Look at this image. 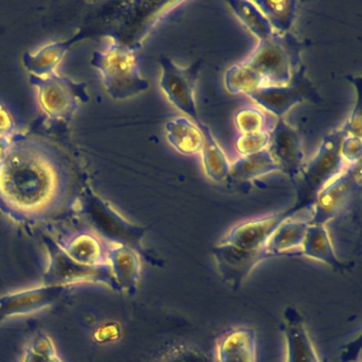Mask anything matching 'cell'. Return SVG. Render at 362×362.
<instances>
[{
    "instance_id": "1",
    "label": "cell",
    "mask_w": 362,
    "mask_h": 362,
    "mask_svg": "<svg viewBox=\"0 0 362 362\" xmlns=\"http://www.w3.org/2000/svg\"><path fill=\"white\" fill-rule=\"evenodd\" d=\"M84 183L54 139L16 132L0 158V213L27 228L58 221L76 214Z\"/></svg>"
},
{
    "instance_id": "2",
    "label": "cell",
    "mask_w": 362,
    "mask_h": 362,
    "mask_svg": "<svg viewBox=\"0 0 362 362\" xmlns=\"http://www.w3.org/2000/svg\"><path fill=\"white\" fill-rule=\"evenodd\" d=\"M76 213L86 221L88 230L105 243L126 245L146 256L143 240L148 228L127 220L111 203L97 194L88 182L82 186Z\"/></svg>"
},
{
    "instance_id": "3",
    "label": "cell",
    "mask_w": 362,
    "mask_h": 362,
    "mask_svg": "<svg viewBox=\"0 0 362 362\" xmlns=\"http://www.w3.org/2000/svg\"><path fill=\"white\" fill-rule=\"evenodd\" d=\"M90 65L100 73L107 95L114 100H127L149 90V82L139 71L136 52L112 37L107 45L93 54Z\"/></svg>"
},
{
    "instance_id": "4",
    "label": "cell",
    "mask_w": 362,
    "mask_h": 362,
    "mask_svg": "<svg viewBox=\"0 0 362 362\" xmlns=\"http://www.w3.org/2000/svg\"><path fill=\"white\" fill-rule=\"evenodd\" d=\"M303 45L291 33H274L259 41L243 64L255 71L264 80V86H281L289 83L300 69Z\"/></svg>"
},
{
    "instance_id": "5",
    "label": "cell",
    "mask_w": 362,
    "mask_h": 362,
    "mask_svg": "<svg viewBox=\"0 0 362 362\" xmlns=\"http://www.w3.org/2000/svg\"><path fill=\"white\" fill-rule=\"evenodd\" d=\"M343 137L340 130L326 135L313 160L304 164L298 182V200L294 205L298 211L313 206L319 192L346 169L340 154Z\"/></svg>"
},
{
    "instance_id": "6",
    "label": "cell",
    "mask_w": 362,
    "mask_h": 362,
    "mask_svg": "<svg viewBox=\"0 0 362 362\" xmlns=\"http://www.w3.org/2000/svg\"><path fill=\"white\" fill-rule=\"evenodd\" d=\"M29 82L37 88L40 107L52 122L69 124L80 105L90 100L86 83L74 81L57 71L46 77L29 75Z\"/></svg>"
},
{
    "instance_id": "7",
    "label": "cell",
    "mask_w": 362,
    "mask_h": 362,
    "mask_svg": "<svg viewBox=\"0 0 362 362\" xmlns=\"http://www.w3.org/2000/svg\"><path fill=\"white\" fill-rule=\"evenodd\" d=\"M47 249L48 267L44 273L45 287H62L81 283H101L118 291L110 264L90 267L78 264L49 235H42Z\"/></svg>"
},
{
    "instance_id": "8",
    "label": "cell",
    "mask_w": 362,
    "mask_h": 362,
    "mask_svg": "<svg viewBox=\"0 0 362 362\" xmlns=\"http://www.w3.org/2000/svg\"><path fill=\"white\" fill-rule=\"evenodd\" d=\"M183 1H135L120 4L113 33L109 37L136 52L152 29Z\"/></svg>"
},
{
    "instance_id": "9",
    "label": "cell",
    "mask_w": 362,
    "mask_h": 362,
    "mask_svg": "<svg viewBox=\"0 0 362 362\" xmlns=\"http://www.w3.org/2000/svg\"><path fill=\"white\" fill-rule=\"evenodd\" d=\"M306 67L300 65L289 83L281 86H264L247 95L264 111L276 118H283L292 107L300 103H319L317 88L306 75Z\"/></svg>"
},
{
    "instance_id": "10",
    "label": "cell",
    "mask_w": 362,
    "mask_h": 362,
    "mask_svg": "<svg viewBox=\"0 0 362 362\" xmlns=\"http://www.w3.org/2000/svg\"><path fill=\"white\" fill-rule=\"evenodd\" d=\"M160 64L162 69L160 90L173 107L198 124L201 120L197 110L194 93L199 74L202 69V60L197 61L189 67L184 69L175 64L168 57H162Z\"/></svg>"
},
{
    "instance_id": "11",
    "label": "cell",
    "mask_w": 362,
    "mask_h": 362,
    "mask_svg": "<svg viewBox=\"0 0 362 362\" xmlns=\"http://www.w3.org/2000/svg\"><path fill=\"white\" fill-rule=\"evenodd\" d=\"M360 182V164L346 167L317 194L313 205V217L309 220V224L325 226L328 221L338 217L359 192Z\"/></svg>"
},
{
    "instance_id": "12",
    "label": "cell",
    "mask_w": 362,
    "mask_h": 362,
    "mask_svg": "<svg viewBox=\"0 0 362 362\" xmlns=\"http://www.w3.org/2000/svg\"><path fill=\"white\" fill-rule=\"evenodd\" d=\"M211 255L224 283L235 290L241 287L260 262L271 258L266 247L249 251L221 241L211 249Z\"/></svg>"
},
{
    "instance_id": "13",
    "label": "cell",
    "mask_w": 362,
    "mask_h": 362,
    "mask_svg": "<svg viewBox=\"0 0 362 362\" xmlns=\"http://www.w3.org/2000/svg\"><path fill=\"white\" fill-rule=\"evenodd\" d=\"M268 151L274 160L279 170L293 180L300 175L304 167V148L300 133L284 120L277 119L270 132Z\"/></svg>"
},
{
    "instance_id": "14",
    "label": "cell",
    "mask_w": 362,
    "mask_h": 362,
    "mask_svg": "<svg viewBox=\"0 0 362 362\" xmlns=\"http://www.w3.org/2000/svg\"><path fill=\"white\" fill-rule=\"evenodd\" d=\"M296 213H298V211L293 206L281 213L243 222L234 226L222 239L221 243L249 251L264 249L269 239L272 237L279 226L286 220L293 217Z\"/></svg>"
},
{
    "instance_id": "15",
    "label": "cell",
    "mask_w": 362,
    "mask_h": 362,
    "mask_svg": "<svg viewBox=\"0 0 362 362\" xmlns=\"http://www.w3.org/2000/svg\"><path fill=\"white\" fill-rule=\"evenodd\" d=\"M93 35L94 31L92 28H82L69 39L48 44L37 50L35 54L25 52L22 59L23 66L28 71L29 75L35 76V77H46L52 75L56 73L59 65L74 45L86 37H92Z\"/></svg>"
},
{
    "instance_id": "16",
    "label": "cell",
    "mask_w": 362,
    "mask_h": 362,
    "mask_svg": "<svg viewBox=\"0 0 362 362\" xmlns=\"http://www.w3.org/2000/svg\"><path fill=\"white\" fill-rule=\"evenodd\" d=\"M284 334L287 346L286 362H321L302 315L293 307L284 311Z\"/></svg>"
},
{
    "instance_id": "17",
    "label": "cell",
    "mask_w": 362,
    "mask_h": 362,
    "mask_svg": "<svg viewBox=\"0 0 362 362\" xmlns=\"http://www.w3.org/2000/svg\"><path fill=\"white\" fill-rule=\"evenodd\" d=\"M57 243L66 252L67 255L78 264L96 267L107 264V250L105 241L101 240L92 230H78Z\"/></svg>"
},
{
    "instance_id": "18",
    "label": "cell",
    "mask_w": 362,
    "mask_h": 362,
    "mask_svg": "<svg viewBox=\"0 0 362 362\" xmlns=\"http://www.w3.org/2000/svg\"><path fill=\"white\" fill-rule=\"evenodd\" d=\"M107 262L118 287V292L135 294L141 272V255L126 245H111Z\"/></svg>"
},
{
    "instance_id": "19",
    "label": "cell",
    "mask_w": 362,
    "mask_h": 362,
    "mask_svg": "<svg viewBox=\"0 0 362 362\" xmlns=\"http://www.w3.org/2000/svg\"><path fill=\"white\" fill-rule=\"evenodd\" d=\"M256 332L250 327H235L218 341L216 362H256Z\"/></svg>"
},
{
    "instance_id": "20",
    "label": "cell",
    "mask_w": 362,
    "mask_h": 362,
    "mask_svg": "<svg viewBox=\"0 0 362 362\" xmlns=\"http://www.w3.org/2000/svg\"><path fill=\"white\" fill-rule=\"evenodd\" d=\"M300 254L305 257L323 262L339 272L346 271L349 268V266L341 262L337 256L325 226L309 224Z\"/></svg>"
},
{
    "instance_id": "21",
    "label": "cell",
    "mask_w": 362,
    "mask_h": 362,
    "mask_svg": "<svg viewBox=\"0 0 362 362\" xmlns=\"http://www.w3.org/2000/svg\"><path fill=\"white\" fill-rule=\"evenodd\" d=\"M308 226L309 222L304 220H286L267 243L271 257L300 253Z\"/></svg>"
},
{
    "instance_id": "22",
    "label": "cell",
    "mask_w": 362,
    "mask_h": 362,
    "mask_svg": "<svg viewBox=\"0 0 362 362\" xmlns=\"http://www.w3.org/2000/svg\"><path fill=\"white\" fill-rule=\"evenodd\" d=\"M167 141L180 153L194 156L201 153L204 139L200 128L187 117L169 120L165 126Z\"/></svg>"
},
{
    "instance_id": "23",
    "label": "cell",
    "mask_w": 362,
    "mask_h": 362,
    "mask_svg": "<svg viewBox=\"0 0 362 362\" xmlns=\"http://www.w3.org/2000/svg\"><path fill=\"white\" fill-rule=\"evenodd\" d=\"M197 126L200 128L204 139L201 153H202L203 168L205 173L211 181L222 183L230 175V164L228 158H226L223 150L214 137L211 129L202 122H199Z\"/></svg>"
},
{
    "instance_id": "24",
    "label": "cell",
    "mask_w": 362,
    "mask_h": 362,
    "mask_svg": "<svg viewBox=\"0 0 362 362\" xmlns=\"http://www.w3.org/2000/svg\"><path fill=\"white\" fill-rule=\"evenodd\" d=\"M279 170L268 149L251 156H241L230 165V175L236 181H251L259 179Z\"/></svg>"
},
{
    "instance_id": "25",
    "label": "cell",
    "mask_w": 362,
    "mask_h": 362,
    "mask_svg": "<svg viewBox=\"0 0 362 362\" xmlns=\"http://www.w3.org/2000/svg\"><path fill=\"white\" fill-rule=\"evenodd\" d=\"M254 5L260 10L264 18L270 23L274 33L286 35L293 26L298 12V1L294 0H256Z\"/></svg>"
},
{
    "instance_id": "26",
    "label": "cell",
    "mask_w": 362,
    "mask_h": 362,
    "mask_svg": "<svg viewBox=\"0 0 362 362\" xmlns=\"http://www.w3.org/2000/svg\"><path fill=\"white\" fill-rule=\"evenodd\" d=\"M235 16L257 37L259 41L268 39L274 33L270 23L268 22L253 1L230 0L228 1Z\"/></svg>"
},
{
    "instance_id": "27",
    "label": "cell",
    "mask_w": 362,
    "mask_h": 362,
    "mask_svg": "<svg viewBox=\"0 0 362 362\" xmlns=\"http://www.w3.org/2000/svg\"><path fill=\"white\" fill-rule=\"evenodd\" d=\"M224 86L230 94L249 95L258 88H264V84L262 78L255 71L239 63L226 71Z\"/></svg>"
},
{
    "instance_id": "28",
    "label": "cell",
    "mask_w": 362,
    "mask_h": 362,
    "mask_svg": "<svg viewBox=\"0 0 362 362\" xmlns=\"http://www.w3.org/2000/svg\"><path fill=\"white\" fill-rule=\"evenodd\" d=\"M276 122L274 116L268 112L252 105L243 107L235 115V124L239 134L271 132Z\"/></svg>"
},
{
    "instance_id": "29",
    "label": "cell",
    "mask_w": 362,
    "mask_h": 362,
    "mask_svg": "<svg viewBox=\"0 0 362 362\" xmlns=\"http://www.w3.org/2000/svg\"><path fill=\"white\" fill-rule=\"evenodd\" d=\"M22 362H62L57 354L54 342L48 334H39L35 337Z\"/></svg>"
},
{
    "instance_id": "30",
    "label": "cell",
    "mask_w": 362,
    "mask_h": 362,
    "mask_svg": "<svg viewBox=\"0 0 362 362\" xmlns=\"http://www.w3.org/2000/svg\"><path fill=\"white\" fill-rule=\"evenodd\" d=\"M351 84H354L356 90H357V101H356L355 107L351 112L347 122L341 127L340 132L342 133L343 136H357L361 137V114H362V86L361 78L353 77L349 76L346 77Z\"/></svg>"
},
{
    "instance_id": "31",
    "label": "cell",
    "mask_w": 362,
    "mask_h": 362,
    "mask_svg": "<svg viewBox=\"0 0 362 362\" xmlns=\"http://www.w3.org/2000/svg\"><path fill=\"white\" fill-rule=\"evenodd\" d=\"M270 132L239 134L235 141V149L241 156H251L268 149Z\"/></svg>"
},
{
    "instance_id": "32",
    "label": "cell",
    "mask_w": 362,
    "mask_h": 362,
    "mask_svg": "<svg viewBox=\"0 0 362 362\" xmlns=\"http://www.w3.org/2000/svg\"><path fill=\"white\" fill-rule=\"evenodd\" d=\"M160 362H216L211 356L197 347L180 345L169 351Z\"/></svg>"
},
{
    "instance_id": "33",
    "label": "cell",
    "mask_w": 362,
    "mask_h": 362,
    "mask_svg": "<svg viewBox=\"0 0 362 362\" xmlns=\"http://www.w3.org/2000/svg\"><path fill=\"white\" fill-rule=\"evenodd\" d=\"M340 154L347 167L360 164L362 156L361 137H343L340 146Z\"/></svg>"
},
{
    "instance_id": "34",
    "label": "cell",
    "mask_w": 362,
    "mask_h": 362,
    "mask_svg": "<svg viewBox=\"0 0 362 362\" xmlns=\"http://www.w3.org/2000/svg\"><path fill=\"white\" fill-rule=\"evenodd\" d=\"M16 133L13 117L5 107L0 105V141H10Z\"/></svg>"
}]
</instances>
